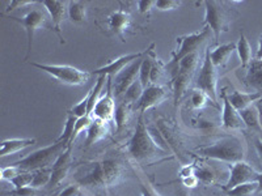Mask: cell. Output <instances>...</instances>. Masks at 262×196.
Listing matches in <instances>:
<instances>
[{
  "label": "cell",
  "instance_id": "6da1fadb",
  "mask_svg": "<svg viewBox=\"0 0 262 196\" xmlns=\"http://www.w3.org/2000/svg\"><path fill=\"white\" fill-rule=\"evenodd\" d=\"M125 177V167L121 161L106 157L95 161L84 172L75 176L76 186L93 191H107L112 186H116Z\"/></svg>",
  "mask_w": 262,
  "mask_h": 196
},
{
  "label": "cell",
  "instance_id": "7a4b0ae2",
  "mask_svg": "<svg viewBox=\"0 0 262 196\" xmlns=\"http://www.w3.org/2000/svg\"><path fill=\"white\" fill-rule=\"evenodd\" d=\"M127 152L131 157L138 162L142 161H151L154 158L167 156V146L158 143L156 137L148 130L144 123L143 115L140 114L138 118L137 128L127 143Z\"/></svg>",
  "mask_w": 262,
  "mask_h": 196
},
{
  "label": "cell",
  "instance_id": "3957f363",
  "mask_svg": "<svg viewBox=\"0 0 262 196\" xmlns=\"http://www.w3.org/2000/svg\"><path fill=\"white\" fill-rule=\"evenodd\" d=\"M196 153L206 158H212V160L223 161V162L228 163H236L244 161L247 146L240 137L226 135L210 145L198 148Z\"/></svg>",
  "mask_w": 262,
  "mask_h": 196
},
{
  "label": "cell",
  "instance_id": "277c9868",
  "mask_svg": "<svg viewBox=\"0 0 262 196\" xmlns=\"http://www.w3.org/2000/svg\"><path fill=\"white\" fill-rule=\"evenodd\" d=\"M66 149L67 148H66L64 144L55 141V143L46 146V148L38 149V151L33 152V153H29L27 157L20 161H16L12 165L17 166L23 172H37V170L46 169L50 165L53 166L54 162L57 161V158L62 155Z\"/></svg>",
  "mask_w": 262,
  "mask_h": 196
},
{
  "label": "cell",
  "instance_id": "5b68a950",
  "mask_svg": "<svg viewBox=\"0 0 262 196\" xmlns=\"http://www.w3.org/2000/svg\"><path fill=\"white\" fill-rule=\"evenodd\" d=\"M198 59H200V53L190 54L186 58L179 63L177 71L172 75V86H173V101L174 105H179V101L182 95L188 92L189 85L193 80L194 72H195L196 65H198Z\"/></svg>",
  "mask_w": 262,
  "mask_h": 196
},
{
  "label": "cell",
  "instance_id": "8992f818",
  "mask_svg": "<svg viewBox=\"0 0 262 196\" xmlns=\"http://www.w3.org/2000/svg\"><path fill=\"white\" fill-rule=\"evenodd\" d=\"M30 65L36 67L39 71L46 72V74L50 75L51 78H54L59 83L66 84V85H84L91 76V72L83 71V69L72 67V65L41 64V63H30Z\"/></svg>",
  "mask_w": 262,
  "mask_h": 196
},
{
  "label": "cell",
  "instance_id": "52a82bcc",
  "mask_svg": "<svg viewBox=\"0 0 262 196\" xmlns=\"http://www.w3.org/2000/svg\"><path fill=\"white\" fill-rule=\"evenodd\" d=\"M210 33L211 29L209 27H205L201 32L193 33V34H186V36H182L177 38V43H179V47L176 51L172 53V62L167 65V69H172V75L177 71V67H179V63L181 62L184 58H186L190 54L196 53L200 50L201 46L205 43L210 37Z\"/></svg>",
  "mask_w": 262,
  "mask_h": 196
},
{
  "label": "cell",
  "instance_id": "ba28073f",
  "mask_svg": "<svg viewBox=\"0 0 262 196\" xmlns=\"http://www.w3.org/2000/svg\"><path fill=\"white\" fill-rule=\"evenodd\" d=\"M217 74L215 65L212 64V60L210 58V48H207L205 53V59H203L202 67H201L200 72L196 75L195 79V86L196 89L202 90L203 93L209 95L211 98V101L215 105H217Z\"/></svg>",
  "mask_w": 262,
  "mask_h": 196
},
{
  "label": "cell",
  "instance_id": "9c48e42d",
  "mask_svg": "<svg viewBox=\"0 0 262 196\" xmlns=\"http://www.w3.org/2000/svg\"><path fill=\"white\" fill-rule=\"evenodd\" d=\"M206 7V15H205V24L209 27L211 32L214 33L215 42H219L221 34L223 32H228L229 27V18L226 8L223 7V3L214 2V0H207L203 2Z\"/></svg>",
  "mask_w": 262,
  "mask_h": 196
},
{
  "label": "cell",
  "instance_id": "30bf717a",
  "mask_svg": "<svg viewBox=\"0 0 262 196\" xmlns=\"http://www.w3.org/2000/svg\"><path fill=\"white\" fill-rule=\"evenodd\" d=\"M8 18L18 22L21 27H24L25 32H27L28 53L25 59H28L30 51H32L33 37H34V33L37 32V29H39V28H50L53 30V28L48 24V16H46L45 12H42L41 9H30L29 12H27V15L21 16V17L8 16Z\"/></svg>",
  "mask_w": 262,
  "mask_h": 196
},
{
  "label": "cell",
  "instance_id": "8fae6325",
  "mask_svg": "<svg viewBox=\"0 0 262 196\" xmlns=\"http://www.w3.org/2000/svg\"><path fill=\"white\" fill-rule=\"evenodd\" d=\"M258 174L259 173L254 167H252L249 163L244 162V161L232 163V165H229L228 181L222 188L224 191H229L237 186H242V184L256 182Z\"/></svg>",
  "mask_w": 262,
  "mask_h": 196
},
{
  "label": "cell",
  "instance_id": "7c38bea8",
  "mask_svg": "<svg viewBox=\"0 0 262 196\" xmlns=\"http://www.w3.org/2000/svg\"><path fill=\"white\" fill-rule=\"evenodd\" d=\"M114 114H116V98L113 93V76H107L106 93L98 100L92 113V118L101 119L109 123L114 120Z\"/></svg>",
  "mask_w": 262,
  "mask_h": 196
},
{
  "label": "cell",
  "instance_id": "4fadbf2b",
  "mask_svg": "<svg viewBox=\"0 0 262 196\" xmlns=\"http://www.w3.org/2000/svg\"><path fill=\"white\" fill-rule=\"evenodd\" d=\"M144 57H146V55H144ZM143 58H140V59L135 60L134 63H131V64L128 65V67H126L122 72H119V74L117 75L113 86L114 97L122 98L123 95H125V93L127 92L128 88L131 86V84L135 83V81L139 79L140 65H142V62H143Z\"/></svg>",
  "mask_w": 262,
  "mask_h": 196
},
{
  "label": "cell",
  "instance_id": "5bb4252c",
  "mask_svg": "<svg viewBox=\"0 0 262 196\" xmlns=\"http://www.w3.org/2000/svg\"><path fill=\"white\" fill-rule=\"evenodd\" d=\"M152 45H149L148 48L146 50L140 51V53H134V54H127V55H122V57L117 58V59L112 60L111 63H107L106 65L104 67H100V68L95 69V71L91 72V75H97V76H114V75H118L119 72H122L126 67L131 64V63H134L135 60L140 59V58H143L144 55L148 54V51L151 50Z\"/></svg>",
  "mask_w": 262,
  "mask_h": 196
},
{
  "label": "cell",
  "instance_id": "9a60e30c",
  "mask_svg": "<svg viewBox=\"0 0 262 196\" xmlns=\"http://www.w3.org/2000/svg\"><path fill=\"white\" fill-rule=\"evenodd\" d=\"M168 92L165 88L160 85H149L148 88H146L142 94V97L139 98V101L137 104H134V111H139V114L143 115L147 110L152 109V107L158 106L161 102H164L167 100Z\"/></svg>",
  "mask_w": 262,
  "mask_h": 196
},
{
  "label": "cell",
  "instance_id": "2e32d148",
  "mask_svg": "<svg viewBox=\"0 0 262 196\" xmlns=\"http://www.w3.org/2000/svg\"><path fill=\"white\" fill-rule=\"evenodd\" d=\"M39 3L45 7V9L48 11L49 16H50L51 24H53V30L57 33L58 38H59L60 43H66L64 38L62 36V29H60V25H62L63 20H64L66 15H69V2H58V0H41Z\"/></svg>",
  "mask_w": 262,
  "mask_h": 196
},
{
  "label": "cell",
  "instance_id": "e0dca14e",
  "mask_svg": "<svg viewBox=\"0 0 262 196\" xmlns=\"http://www.w3.org/2000/svg\"><path fill=\"white\" fill-rule=\"evenodd\" d=\"M72 148H67L62 155L57 158V161L54 162L51 166V179L48 184V191L57 188L60 183L66 179V177L69 176L70 170L72 166V156H71Z\"/></svg>",
  "mask_w": 262,
  "mask_h": 196
},
{
  "label": "cell",
  "instance_id": "ac0fdd59",
  "mask_svg": "<svg viewBox=\"0 0 262 196\" xmlns=\"http://www.w3.org/2000/svg\"><path fill=\"white\" fill-rule=\"evenodd\" d=\"M131 25H133V17H131L130 13H128L127 11H125L123 8L113 12L106 18L107 30H109L113 36L118 37L122 42L126 41L125 34L128 32Z\"/></svg>",
  "mask_w": 262,
  "mask_h": 196
},
{
  "label": "cell",
  "instance_id": "d6986e66",
  "mask_svg": "<svg viewBox=\"0 0 262 196\" xmlns=\"http://www.w3.org/2000/svg\"><path fill=\"white\" fill-rule=\"evenodd\" d=\"M221 98L223 101V114H222V126H223V128H226V130H242V128H244V120H243L240 113L229 102L226 89L222 90Z\"/></svg>",
  "mask_w": 262,
  "mask_h": 196
},
{
  "label": "cell",
  "instance_id": "ffe728a7",
  "mask_svg": "<svg viewBox=\"0 0 262 196\" xmlns=\"http://www.w3.org/2000/svg\"><path fill=\"white\" fill-rule=\"evenodd\" d=\"M242 80L247 89L262 94V59L250 62V64L245 68Z\"/></svg>",
  "mask_w": 262,
  "mask_h": 196
},
{
  "label": "cell",
  "instance_id": "44dd1931",
  "mask_svg": "<svg viewBox=\"0 0 262 196\" xmlns=\"http://www.w3.org/2000/svg\"><path fill=\"white\" fill-rule=\"evenodd\" d=\"M262 94L259 93H254V92H247V93H242V92H233L228 95V100L231 102L233 107H235L237 111H242L247 107L252 106L254 102H257L258 100H261Z\"/></svg>",
  "mask_w": 262,
  "mask_h": 196
},
{
  "label": "cell",
  "instance_id": "7402d4cb",
  "mask_svg": "<svg viewBox=\"0 0 262 196\" xmlns=\"http://www.w3.org/2000/svg\"><path fill=\"white\" fill-rule=\"evenodd\" d=\"M107 135V122L101 120V119H93L92 125L86 130V139H85V148L98 143L100 140L104 139Z\"/></svg>",
  "mask_w": 262,
  "mask_h": 196
},
{
  "label": "cell",
  "instance_id": "603a6c76",
  "mask_svg": "<svg viewBox=\"0 0 262 196\" xmlns=\"http://www.w3.org/2000/svg\"><path fill=\"white\" fill-rule=\"evenodd\" d=\"M236 50V43L231 42V43H226V45H219L214 51H210V58L212 60V64L215 65V68H221L228 63L229 58Z\"/></svg>",
  "mask_w": 262,
  "mask_h": 196
},
{
  "label": "cell",
  "instance_id": "cb8c5ba5",
  "mask_svg": "<svg viewBox=\"0 0 262 196\" xmlns=\"http://www.w3.org/2000/svg\"><path fill=\"white\" fill-rule=\"evenodd\" d=\"M37 143L36 139H8L4 140L2 143V151H0V156L2 157H7V156L15 155L17 152L23 151V149L32 146Z\"/></svg>",
  "mask_w": 262,
  "mask_h": 196
},
{
  "label": "cell",
  "instance_id": "d4e9b609",
  "mask_svg": "<svg viewBox=\"0 0 262 196\" xmlns=\"http://www.w3.org/2000/svg\"><path fill=\"white\" fill-rule=\"evenodd\" d=\"M134 105L128 104V102L122 101L118 106L116 107V114H114V122H116L117 132H121L123 128L127 126L130 120L131 113L134 111Z\"/></svg>",
  "mask_w": 262,
  "mask_h": 196
},
{
  "label": "cell",
  "instance_id": "484cf974",
  "mask_svg": "<svg viewBox=\"0 0 262 196\" xmlns=\"http://www.w3.org/2000/svg\"><path fill=\"white\" fill-rule=\"evenodd\" d=\"M154 48H155V45L152 46L151 50L148 51L146 57L143 58V62H142V65H140V71H139V81L140 84L143 85V88H148L151 85L149 83V76H151V69H152V63H154V59H155V53H154Z\"/></svg>",
  "mask_w": 262,
  "mask_h": 196
},
{
  "label": "cell",
  "instance_id": "4316f807",
  "mask_svg": "<svg viewBox=\"0 0 262 196\" xmlns=\"http://www.w3.org/2000/svg\"><path fill=\"white\" fill-rule=\"evenodd\" d=\"M236 50L238 53V57L242 59V67L243 69H245L248 65L252 62V47H250L249 42H248L245 34H240V38H238V42L236 43Z\"/></svg>",
  "mask_w": 262,
  "mask_h": 196
},
{
  "label": "cell",
  "instance_id": "83f0119b",
  "mask_svg": "<svg viewBox=\"0 0 262 196\" xmlns=\"http://www.w3.org/2000/svg\"><path fill=\"white\" fill-rule=\"evenodd\" d=\"M69 18L75 24H83V22H85V4L83 2H69Z\"/></svg>",
  "mask_w": 262,
  "mask_h": 196
},
{
  "label": "cell",
  "instance_id": "f1b7e54d",
  "mask_svg": "<svg viewBox=\"0 0 262 196\" xmlns=\"http://www.w3.org/2000/svg\"><path fill=\"white\" fill-rule=\"evenodd\" d=\"M242 115L243 120L245 123V127H249L254 131H259L262 132V127L259 125V118H258V111H257L256 106H249L244 110L238 111Z\"/></svg>",
  "mask_w": 262,
  "mask_h": 196
},
{
  "label": "cell",
  "instance_id": "f546056e",
  "mask_svg": "<svg viewBox=\"0 0 262 196\" xmlns=\"http://www.w3.org/2000/svg\"><path fill=\"white\" fill-rule=\"evenodd\" d=\"M76 120L78 118L72 114H67V119H66L64 123V130H63L62 135L58 137V143H63L66 145V148H69L70 141H71V137L74 135V130H75V125H76Z\"/></svg>",
  "mask_w": 262,
  "mask_h": 196
},
{
  "label": "cell",
  "instance_id": "4dcf8cb0",
  "mask_svg": "<svg viewBox=\"0 0 262 196\" xmlns=\"http://www.w3.org/2000/svg\"><path fill=\"white\" fill-rule=\"evenodd\" d=\"M144 92V88L143 85L140 84L139 79H138L135 83L131 84V86L127 89V92L125 93V95L122 97V101H126L128 102V104H137L138 101H139V98L142 97V94H143Z\"/></svg>",
  "mask_w": 262,
  "mask_h": 196
},
{
  "label": "cell",
  "instance_id": "1f68e13d",
  "mask_svg": "<svg viewBox=\"0 0 262 196\" xmlns=\"http://www.w3.org/2000/svg\"><path fill=\"white\" fill-rule=\"evenodd\" d=\"M209 101L212 102L211 98L206 94V93H203L202 90L195 89V90H193V92H191V94H190V106H191V109H194V110H201V109H203V107L209 105ZM212 104H214V102H212ZM216 106H217V105H216Z\"/></svg>",
  "mask_w": 262,
  "mask_h": 196
},
{
  "label": "cell",
  "instance_id": "d6a6232c",
  "mask_svg": "<svg viewBox=\"0 0 262 196\" xmlns=\"http://www.w3.org/2000/svg\"><path fill=\"white\" fill-rule=\"evenodd\" d=\"M165 69H167V67L164 65V63L155 57L154 63H152L151 76H149V83H151V85H159L158 83H160L163 80L164 75H165Z\"/></svg>",
  "mask_w": 262,
  "mask_h": 196
},
{
  "label": "cell",
  "instance_id": "836d02e7",
  "mask_svg": "<svg viewBox=\"0 0 262 196\" xmlns=\"http://www.w3.org/2000/svg\"><path fill=\"white\" fill-rule=\"evenodd\" d=\"M51 179V167H46V169H41L34 172V178H33L32 182V187L34 188H41V187H48L49 182Z\"/></svg>",
  "mask_w": 262,
  "mask_h": 196
},
{
  "label": "cell",
  "instance_id": "e575fe53",
  "mask_svg": "<svg viewBox=\"0 0 262 196\" xmlns=\"http://www.w3.org/2000/svg\"><path fill=\"white\" fill-rule=\"evenodd\" d=\"M195 177L205 184H212L216 181V174L210 166H198L195 169Z\"/></svg>",
  "mask_w": 262,
  "mask_h": 196
},
{
  "label": "cell",
  "instance_id": "d590c367",
  "mask_svg": "<svg viewBox=\"0 0 262 196\" xmlns=\"http://www.w3.org/2000/svg\"><path fill=\"white\" fill-rule=\"evenodd\" d=\"M92 122H93V118H92V116H90V115H85V116H81V118H78V120H76V125H75L74 135H72V137H71V141H70L69 148H72V144H74V141L76 140V137L80 135V132L88 130V128H90V126L92 125Z\"/></svg>",
  "mask_w": 262,
  "mask_h": 196
},
{
  "label": "cell",
  "instance_id": "8d00e7d4",
  "mask_svg": "<svg viewBox=\"0 0 262 196\" xmlns=\"http://www.w3.org/2000/svg\"><path fill=\"white\" fill-rule=\"evenodd\" d=\"M257 192V182H250V183L242 184L232 190L227 191L228 196H252Z\"/></svg>",
  "mask_w": 262,
  "mask_h": 196
},
{
  "label": "cell",
  "instance_id": "74e56055",
  "mask_svg": "<svg viewBox=\"0 0 262 196\" xmlns=\"http://www.w3.org/2000/svg\"><path fill=\"white\" fill-rule=\"evenodd\" d=\"M33 178H34V172H23L18 174L17 177L11 181V183L15 186V190H18V188H23V187H28L30 186L33 182Z\"/></svg>",
  "mask_w": 262,
  "mask_h": 196
},
{
  "label": "cell",
  "instance_id": "f35d334b",
  "mask_svg": "<svg viewBox=\"0 0 262 196\" xmlns=\"http://www.w3.org/2000/svg\"><path fill=\"white\" fill-rule=\"evenodd\" d=\"M20 173L21 170L18 169L17 166H15V165H9L8 167H3V169H2V179H3V181L11 182L15 177H17Z\"/></svg>",
  "mask_w": 262,
  "mask_h": 196
},
{
  "label": "cell",
  "instance_id": "ab89813d",
  "mask_svg": "<svg viewBox=\"0 0 262 196\" xmlns=\"http://www.w3.org/2000/svg\"><path fill=\"white\" fill-rule=\"evenodd\" d=\"M181 6L180 2H176V0H158L155 4L156 9L159 11H170V9L179 8Z\"/></svg>",
  "mask_w": 262,
  "mask_h": 196
},
{
  "label": "cell",
  "instance_id": "60d3db41",
  "mask_svg": "<svg viewBox=\"0 0 262 196\" xmlns=\"http://www.w3.org/2000/svg\"><path fill=\"white\" fill-rule=\"evenodd\" d=\"M155 4L156 2H154V0H139V2H137L138 11L142 15H148L151 12V9L155 7Z\"/></svg>",
  "mask_w": 262,
  "mask_h": 196
},
{
  "label": "cell",
  "instance_id": "b9f144b4",
  "mask_svg": "<svg viewBox=\"0 0 262 196\" xmlns=\"http://www.w3.org/2000/svg\"><path fill=\"white\" fill-rule=\"evenodd\" d=\"M34 3H38V2H37V0H12V2L9 3V6L7 7V12L17 8H24V7L32 6V4Z\"/></svg>",
  "mask_w": 262,
  "mask_h": 196
},
{
  "label": "cell",
  "instance_id": "7bdbcfd3",
  "mask_svg": "<svg viewBox=\"0 0 262 196\" xmlns=\"http://www.w3.org/2000/svg\"><path fill=\"white\" fill-rule=\"evenodd\" d=\"M139 183H140V190H142V196H160L158 192H156V190L154 187H152L151 184L146 181H144L143 178H140L139 177Z\"/></svg>",
  "mask_w": 262,
  "mask_h": 196
},
{
  "label": "cell",
  "instance_id": "ee69618b",
  "mask_svg": "<svg viewBox=\"0 0 262 196\" xmlns=\"http://www.w3.org/2000/svg\"><path fill=\"white\" fill-rule=\"evenodd\" d=\"M38 191L37 188L32 187V186H28V187H23V188H18V190H13L11 192V195H15V196H37Z\"/></svg>",
  "mask_w": 262,
  "mask_h": 196
},
{
  "label": "cell",
  "instance_id": "f6af8a7d",
  "mask_svg": "<svg viewBox=\"0 0 262 196\" xmlns=\"http://www.w3.org/2000/svg\"><path fill=\"white\" fill-rule=\"evenodd\" d=\"M80 187L79 186H69L59 193V196H78L80 195Z\"/></svg>",
  "mask_w": 262,
  "mask_h": 196
},
{
  "label": "cell",
  "instance_id": "bcb514c9",
  "mask_svg": "<svg viewBox=\"0 0 262 196\" xmlns=\"http://www.w3.org/2000/svg\"><path fill=\"white\" fill-rule=\"evenodd\" d=\"M195 169L196 166L194 165H188V166H184L180 172V176L181 178H186V177H190V176H195Z\"/></svg>",
  "mask_w": 262,
  "mask_h": 196
},
{
  "label": "cell",
  "instance_id": "7dc6e473",
  "mask_svg": "<svg viewBox=\"0 0 262 196\" xmlns=\"http://www.w3.org/2000/svg\"><path fill=\"white\" fill-rule=\"evenodd\" d=\"M198 178H196L195 176H190V177H186V178H182V183H184V186H186V187H195L196 184H198Z\"/></svg>",
  "mask_w": 262,
  "mask_h": 196
},
{
  "label": "cell",
  "instance_id": "c3c4849f",
  "mask_svg": "<svg viewBox=\"0 0 262 196\" xmlns=\"http://www.w3.org/2000/svg\"><path fill=\"white\" fill-rule=\"evenodd\" d=\"M254 145H256V151L257 153H258V157L262 162V140L256 139V144H254Z\"/></svg>",
  "mask_w": 262,
  "mask_h": 196
},
{
  "label": "cell",
  "instance_id": "681fc988",
  "mask_svg": "<svg viewBox=\"0 0 262 196\" xmlns=\"http://www.w3.org/2000/svg\"><path fill=\"white\" fill-rule=\"evenodd\" d=\"M256 109L258 111V118H259V125L262 127V98L256 102Z\"/></svg>",
  "mask_w": 262,
  "mask_h": 196
},
{
  "label": "cell",
  "instance_id": "f907efd6",
  "mask_svg": "<svg viewBox=\"0 0 262 196\" xmlns=\"http://www.w3.org/2000/svg\"><path fill=\"white\" fill-rule=\"evenodd\" d=\"M256 182H257V192H262V173H259Z\"/></svg>",
  "mask_w": 262,
  "mask_h": 196
},
{
  "label": "cell",
  "instance_id": "816d5d0a",
  "mask_svg": "<svg viewBox=\"0 0 262 196\" xmlns=\"http://www.w3.org/2000/svg\"><path fill=\"white\" fill-rule=\"evenodd\" d=\"M257 59H262V36H259V46L257 51Z\"/></svg>",
  "mask_w": 262,
  "mask_h": 196
},
{
  "label": "cell",
  "instance_id": "f5cc1de1",
  "mask_svg": "<svg viewBox=\"0 0 262 196\" xmlns=\"http://www.w3.org/2000/svg\"><path fill=\"white\" fill-rule=\"evenodd\" d=\"M78 196H84V195H83V193H80V195H78Z\"/></svg>",
  "mask_w": 262,
  "mask_h": 196
},
{
  "label": "cell",
  "instance_id": "db71d44e",
  "mask_svg": "<svg viewBox=\"0 0 262 196\" xmlns=\"http://www.w3.org/2000/svg\"><path fill=\"white\" fill-rule=\"evenodd\" d=\"M9 196H15V195H9Z\"/></svg>",
  "mask_w": 262,
  "mask_h": 196
}]
</instances>
